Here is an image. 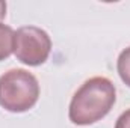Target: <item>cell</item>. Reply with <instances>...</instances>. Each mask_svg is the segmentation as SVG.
Instances as JSON below:
<instances>
[{"instance_id":"cell-1","label":"cell","mask_w":130,"mask_h":128,"mask_svg":"<svg viewBox=\"0 0 130 128\" xmlns=\"http://www.w3.org/2000/svg\"><path fill=\"white\" fill-rule=\"evenodd\" d=\"M117 101V89L106 77L86 80L70 102L68 116L76 125H89L103 119Z\"/></svg>"},{"instance_id":"cell-2","label":"cell","mask_w":130,"mask_h":128,"mask_svg":"<svg viewBox=\"0 0 130 128\" xmlns=\"http://www.w3.org/2000/svg\"><path fill=\"white\" fill-rule=\"evenodd\" d=\"M39 96V83L32 72L17 68L0 77V105L12 113L32 109Z\"/></svg>"},{"instance_id":"cell-3","label":"cell","mask_w":130,"mask_h":128,"mask_svg":"<svg viewBox=\"0 0 130 128\" xmlns=\"http://www.w3.org/2000/svg\"><path fill=\"white\" fill-rule=\"evenodd\" d=\"M52 39L48 33L36 26H23L14 36V53L24 65L38 66L48 59Z\"/></svg>"},{"instance_id":"cell-4","label":"cell","mask_w":130,"mask_h":128,"mask_svg":"<svg viewBox=\"0 0 130 128\" xmlns=\"http://www.w3.org/2000/svg\"><path fill=\"white\" fill-rule=\"evenodd\" d=\"M14 36L15 32L12 27L0 23V62L14 53Z\"/></svg>"},{"instance_id":"cell-5","label":"cell","mask_w":130,"mask_h":128,"mask_svg":"<svg viewBox=\"0 0 130 128\" xmlns=\"http://www.w3.org/2000/svg\"><path fill=\"white\" fill-rule=\"evenodd\" d=\"M117 69L121 80L130 88V47L124 48L117 60Z\"/></svg>"},{"instance_id":"cell-6","label":"cell","mask_w":130,"mask_h":128,"mask_svg":"<svg viewBox=\"0 0 130 128\" xmlns=\"http://www.w3.org/2000/svg\"><path fill=\"white\" fill-rule=\"evenodd\" d=\"M115 128H130V109L121 113V116L117 119Z\"/></svg>"},{"instance_id":"cell-7","label":"cell","mask_w":130,"mask_h":128,"mask_svg":"<svg viewBox=\"0 0 130 128\" xmlns=\"http://www.w3.org/2000/svg\"><path fill=\"white\" fill-rule=\"evenodd\" d=\"M6 17V2L0 0V20H3Z\"/></svg>"}]
</instances>
